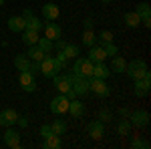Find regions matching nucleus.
Here are the masks:
<instances>
[{"label":"nucleus","instance_id":"f257e3e1","mask_svg":"<svg viewBox=\"0 0 151 149\" xmlns=\"http://www.w3.org/2000/svg\"><path fill=\"white\" fill-rule=\"evenodd\" d=\"M60 69H63V67L58 65V60L55 57H50V55H45V58L40 60V73H42V77H47V79H52L55 75H58Z\"/></svg>","mask_w":151,"mask_h":149},{"label":"nucleus","instance_id":"f03ea898","mask_svg":"<svg viewBox=\"0 0 151 149\" xmlns=\"http://www.w3.org/2000/svg\"><path fill=\"white\" fill-rule=\"evenodd\" d=\"M145 71H147V65H145V60H143V58H135V60L127 63V69H125V73H127L129 77L135 81V79H143Z\"/></svg>","mask_w":151,"mask_h":149},{"label":"nucleus","instance_id":"7ed1b4c3","mask_svg":"<svg viewBox=\"0 0 151 149\" xmlns=\"http://www.w3.org/2000/svg\"><path fill=\"white\" fill-rule=\"evenodd\" d=\"M73 75V85H70V89L75 91L77 97H85L87 93H89V77H81V75H75V73H70Z\"/></svg>","mask_w":151,"mask_h":149},{"label":"nucleus","instance_id":"20e7f679","mask_svg":"<svg viewBox=\"0 0 151 149\" xmlns=\"http://www.w3.org/2000/svg\"><path fill=\"white\" fill-rule=\"evenodd\" d=\"M69 99H67V95H63V93H58L57 97L50 101V111L55 115H65L69 113Z\"/></svg>","mask_w":151,"mask_h":149},{"label":"nucleus","instance_id":"39448f33","mask_svg":"<svg viewBox=\"0 0 151 149\" xmlns=\"http://www.w3.org/2000/svg\"><path fill=\"white\" fill-rule=\"evenodd\" d=\"M89 91H93L97 97H107L111 89L107 87L105 79H97V77H89Z\"/></svg>","mask_w":151,"mask_h":149},{"label":"nucleus","instance_id":"423d86ee","mask_svg":"<svg viewBox=\"0 0 151 149\" xmlns=\"http://www.w3.org/2000/svg\"><path fill=\"white\" fill-rule=\"evenodd\" d=\"M75 75H81V77H91L93 73V63L87 57H77L75 58Z\"/></svg>","mask_w":151,"mask_h":149},{"label":"nucleus","instance_id":"0eeeda50","mask_svg":"<svg viewBox=\"0 0 151 149\" xmlns=\"http://www.w3.org/2000/svg\"><path fill=\"white\" fill-rule=\"evenodd\" d=\"M18 81H20V87H22L26 93H35L36 91V81H35V75H32L30 71H20Z\"/></svg>","mask_w":151,"mask_h":149},{"label":"nucleus","instance_id":"6e6552de","mask_svg":"<svg viewBox=\"0 0 151 149\" xmlns=\"http://www.w3.org/2000/svg\"><path fill=\"white\" fill-rule=\"evenodd\" d=\"M52 81H55L57 93H63V95H65V93L70 89V85H73V75H55Z\"/></svg>","mask_w":151,"mask_h":149},{"label":"nucleus","instance_id":"1a4fd4ad","mask_svg":"<svg viewBox=\"0 0 151 149\" xmlns=\"http://www.w3.org/2000/svg\"><path fill=\"white\" fill-rule=\"evenodd\" d=\"M4 143L12 149H18L20 147V133L14 131L12 127H6V133H4Z\"/></svg>","mask_w":151,"mask_h":149},{"label":"nucleus","instance_id":"9d476101","mask_svg":"<svg viewBox=\"0 0 151 149\" xmlns=\"http://www.w3.org/2000/svg\"><path fill=\"white\" fill-rule=\"evenodd\" d=\"M129 117H131L129 123L135 125V127H147L149 125V113L147 111H133Z\"/></svg>","mask_w":151,"mask_h":149},{"label":"nucleus","instance_id":"9b49d317","mask_svg":"<svg viewBox=\"0 0 151 149\" xmlns=\"http://www.w3.org/2000/svg\"><path fill=\"white\" fill-rule=\"evenodd\" d=\"M16 119H18V113H16L14 109H4V111H0V125L2 127L16 125Z\"/></svg>","mask_w":151,"mask_h":149},{"label":"nucleus","instance_id":"f8f14e48","mask_svg":"<svg viewBox=\"0 0 151 149\" xmlns=\"http://www.w3.org/2000/svg\"><path fill=\"white\" fill-rule=\"evenodd\" d=\"M60 35H63V32H60V26H58L55 20H48V22L45 24V36H47L48 40L55 42V40L60 38Z\"/></svg>","mask_w":151,"mask_h":149},{"label":"nucleus","instance_id":"ddd939ff","mask_svg":"<svg viewBox=\"0 0 151 149\" xmlns=\"http://www.w3.org/2000/svg\"><path fill=\"white\" fill-rule=\"evenodd\" d=\"M87 131H89V135H91V139H101L105 135V125L103 121H93V123H89V127H87Z\"/></svg>","mask_w":151,"mask_h":149},{"label":"nucleus","instance_id":"4468645a","mask_svg":"<svg viewBox=\"0 0 151 149\" xmlns=\"http://www.w3.org/2000/svg\"><path fill=\"white\" fill-rule=\"evenodd\" d=\"M24 20H26V28H32V30H38L40 32V28H42V20L40 18H36L32 10H24Z\"/></svg>","mask_w":151,"mask_h":149},{"label":"nucleus","instance_id":"2eb2a0df","mask_svg":"<svg viewBox=\"0 0 151 149\" xmlns=\"http://www.w3.org/2000/svg\"><path fill=\"white\" fill-rule=\"evenodd\" d=\"M58 14H60V10H58V6L55 2H47L42 6V16L47 20H58Z\"/></svg>","mask_w":151,"mask_h":149},{"label":"nucleus","instance_id":"dca6fc26","mask_svg":"<svg viewBox=\"0 0 151 149\" xmlns=\"http://www.w3.org/2000/svg\"><path fill=\"white\" fill-rule=\"evenodd\" d=\"M89 60L91 63H105V58H107V53H105L103 46H91L89 48Z\"/></svg>","mask_w":151,"mask_h":149},{"label":"nucleus","instance_id":"f3484780","mask_svg":"<svg viewBox=\"0 0 151 149\" xmlns=\"http://www.w3.org/2000/svg\"><path fill=\"white\" fill-rule=\"evenodd\" d=\"M151 89V81L149 79H135V89L133 93L137 95V97H145Z\"/></svg>","mask_w":151,"mask_h":149},{"label":"nucleus","instance_id":"a211bd4d","mask_svg":"<svg viewBox=\"0 0 151 149\" xmlns=\"http://www.w3.org/2000/svg\"><path fill=\"white\" fill-rule=\"evenodd\" d=\"M8 28H10L12 32H22L24 28H26L24 16H10L8 18Z\"/></svg>","mask_w":151,"mask_h":149},{"label":"nucleus","instance_id":"6ab92c4d","mask_svg":"<svg viewBox=\"0 0 151 149\" xmlns=\"http://www.w3.org/2000/svg\"><path fill=\"white\" fill-rule=\"evenodd\" d=\"M38 38H40L38 30H32V28H24V30H22V42H24V45H28V46L36 45Z\"/></svg>","mask_w":151,"mask_h":149},{"label":"nucleus","instance_id":"aec40b11","mask_svg":"<svg viewBox=\"0 0 151 149\" xmlns=\"http://www.w3.org/2000/svg\"><path fill=\"white\" fill-rule=\"evenodd\" d=\"M69 113L75 117V119H79L83 113H85V105L75 97V99H70V103H69Z\"/></svg>","mask_w":151,"mask_h":149},{"label":"nucleus","instance_id":"412c9836","mask_svg":"<svg viewBox=\"0 0 151 149\" xmlns=\"http://www.w3.org/2000/svg\"><path fill=\"white\" fill-rule=\"evenodd\" d=\"M111 75V69L105 67V63H93V73L91 77H97V79H107Z\"/></svg>","mask_w":151,"mask_h":149},{"label":"nucleus","instance_id":"4be33fe9","mask_svg":"<svg viewBox=\"0 0 151 149\" xmlns=\"http://www.w3.org/2000/svg\"><path fill=\"white\" fill-rule=\"evenodd\" d=\"M60 145H63V141H60V135H57V133L42 139V147L45 149H58Z\"/></svg>","mask_w":151,"mask_h":149},{"label":"nucleus","instance_id":"5701e85b","mask_svg":"<svg viewBox=\"0 0 151 149\" xmlns=\"http://www.w3.org/2000/svg\"><path fill=\"white\" fill-rule=\"evenodd\" d=\"M123 22L127 24L129 28H137L141 24V16L137 14V12L133 10V12H125V16H123Z\"/></svg>","mask_w":151,"mask_h":149},{"label":"nucleus","instance_id":"b1692460","mask_svg":"<svg viewBox=\"0 0 151 149\" xmlns=\"http://www.w3.org/2000/svg\"><path fill=\"white\" fill-rule=\"evenodd\" d=\"M45 55H47V53H45L38 45H30V46H28V50H26V57L30 58V60H42Z\"/></svg>","mask_w":151,"mask_h":149},{"label":"nucleus","instance_id":"393cba45","mask_svg":"<svg viewBox=\"0 0 151 149\" xmlns=\"http://www.w3.org/2000/svg\"><path fill=\"white\" fill-rule=\"evenodd\" d=\"M30 63H32V60L26 57V53L14 57V67H16L18 71H30Z\"/></svg>","mask_w":151,"mask_h":149},{"label":"nucleus","instance_id":"a878e982","mask_svg":"<svg viewBox=\"0 0 151 149\" xmlns=\"http://www.w3.org/2000/svg\"><path fill=\"white\" fill-rule=\"evenodd\" d=\"M125 69H127V60L123 57H119V55H115L113 60H111V73H125Z\"/></svg>","mask_w":151,"mask_h":149},{"label":"nucleus","instance_id":"bb28decb","mask_svg":"<svg viewBox=\"0 0 151 149\" xmlns=\"http://www.w3.org/2000/svg\"><path fill=\"white\" fill-rule=\"evenodd\" d=\"M95 42H97V36H95L93 28H85V32H83V45L85 46H95Z\"/></svg>","mask_w":151,"mask_h":149},{"label":"nucleus","instance_id":"cd10ccee","mask_svg":"<svg viewBox=\"0 0 151 149\" xmlns=\"http://www.w3.org/2000/svg\"><path fill=\"white\" fill-rule=\"evenodd\" d=\"M50 129H52V133H57V135H65V133H67V123H65L63 119H57V121L50 123Z\"/></svg>","mask_w":151,"mask_h":149},{"label":"nucleus","instance_id":"c85d7f7f","mask_svg":"<svg viewBox=\"0 0 151 149\" xmlns=\"http://www.w3.org/2000/svg\"><path fill=\"white\" fill-rule=\"evenodd\" d=\"M135 12L141 16V20H143V18H151V8H149V4H147V2H141V4H137Z\"/></svg>","mask_w":151,"mask_h":149},{"label":"nucleus","instance_id":"c756f323","mask_svg":"<svg viewBox=\"0 0 151 149\" xmlns=\"http://www.w3.org/2000/svg\"><path fill=\"white\" fill-rule=\"evenodd\" d=\"M36 45L40 46L47 55H50V53H52V48H55V42H52V40H48L47 36H45V38H38V42H36Z\"/></svg>","mask_w":151,"mask_h":149},{"label":"nucleus","instance_id":"7c9ffc66","mask_svg":"<svg viewBox=\"0 0 151 149\" xmlns=\"http://www.w3.org/2000/svg\"><path fill=\"white\" fill-rule=\"evenodd\" d=\"M63 53H65V57H67V58H77V57H79V46L65 45V46H63Z\"/></svg>","mask_w":151,"mask_h":149},{"label":"nucleus","instance_id":"2f4dec72","mask_svg":"<svg viewBox=\"0 0 151 149\" xmlns=\"http://www.w3.org/2000/svg\"><path fill=\"white\" fill-rule=\"evenodd\" d=\"M129 131H131V123L123 119V121L117 125V133H119V135H129Z\"/></svg>","mask_w":151,"mask_h":149},{"label":"nucleus","instance_id":"473e14b6","mask_svg":"<svg viewBox=\"0 0 151 149\" xmlns=\"http://www.w3.org/2000/svg\"><path fill=\"white\" fill-rule=\"evenodd\" d=\"M103 48H105V53H107V57H115L117 55V46L113 42H105Z\"/></svg>","mask_w":151,"mask_h":149},{"label":"nucleus","instance_id":"72a5a7b5","mask_svg":"<svg viewBox=\"0 0 151 149\" xmlns=\"http://www.w3.org/2000/svg\"><path fill=\"white\" fill-rule=\"evenodd\" d=\"M99 40H101V42H113V32H111V30H103V32H101V35H99Z\"/></svg>","mask_w":151,"mask_h":149},{"label":"nucleus","instance_id":"f704fd0d","mask_svg":"<svg viewBox=\"0 0 151 149\" xmlns=\"http://www.w3.org/2000/svg\"><path fill=\"white\" fill-rule=\"evenodd\" d=\"M40 135H42V139H45V137H48V135H52L50 123H42V127H40Z\"/></svg>","mask_w":151,"mask_h":149},{"label":"nucleus","instance_id":"c9c22d12","mask_svg":"<svg viewBox=\"0 0 151 149\" xmlns=\"http://www.w3.org/2000/svg\"><path fill=\"white\" fill-rule=\"evenodd\" d=\"M131 147L133 149H139V147H149V143H147V141H141V139H133V141H131Z\"/></svg>","mask_w":151,"mask_h":149},{"label":"nucleus","instance_id":"e433bc0d","mask_svg":"<svg viewBox=\"0 0 151 149\" xmlns=\"http://www.w3.org/2000/svg\"><path fill=\"white\" fill-rule=\"evenodd\" d=\"M30 73H32V75H38V73H40V60L30 63Z\"/></svg>","mask_w":151,"mask_h":149},{"label":"nucleus","instance_id":"4c0bfd02","mask_svg":"<svg viewBox=\"0 0 151 149\" xmlns=\"http://www.w3.org/2000/svg\"><path fill=\"white\" fill-rule=\"evenodd\" d=\"M58 60V65H60V67H65V65H67V60H69V58L65 57V53H63V50H58V57H55Z\"/></svg>","mask_w":151,"mask_h":149},{"label":"nucleus","instance_id":"58836bf2","mask_svg":"<svg viewBox=\"0 0 151 149\" xmlns=\"http://www.w3.org/2000/svg\"><path fill=\"white\" fill-rule=\"evenodd\" d=\"M99 121H111V111H101L99 113Z\"/></svg>","mask_w":151,"mask_h":149},{"label":"nucleus","instance_id":"ea45409f","mask_svg":"<svg viewBox=\"0 0 151 149\" xmlns=\"http://www.w3.org/2000/svg\"><path fill=\"white\" fill-rule=\"evenodd\" d=\"M16 123H18L20 127H26V125H28V117H20V115H18V119H16Z\"/></svg>","mask_w":151,"mask_h":149},{"label":"nucleus","instance_id":"a19ab883","mask_svg":"<svg viewBox=\"0 0 151 149\" xmlns=\"http://www.w3.org/2000/svg\"><path fill=\"white\" fill-rule=\"evenodd\" d=\"M85 28H93V18H87L85 20Z\"/></svg>","mask_w":151,"mask_h":149},{"label":"nucleus","instance_id":"79ce46f5","mask_svg":"<svg viewBox=\"0 0 151 149\" xmlns=\"http://www.w3.org/2000/svg\"><path fill=\"white\" fill-rule=\"evenodd\" d=\"M121 115H123V117H129V115H131V111H129V109H125V107H123V109H121Z\"/></svg>","mask_w":151,"mask_h":149},{"label":"nucleus","instance_id":"37998d69","mask_svg":"<svg viewBox=\"0 0 151 149\" xmlns=\"http://www.w3.org/2000/svg\"><path fill=\"white\" fill-rule=\"evenodd\" d=\"M2 4H4V0H0V6H2Z\"/></svg>","mask_w":151,"mask_h":149},{"label":"nucleus","instance_id":"c03bdc74","mask_svg":"<svg viewBox=\"0 0 151 149\" xmlns=\"http://www.w3.org/2000/svg\"><path fill=\"white\" fill-rule=\"evenodd\" d=\"M101 2H111V0H101Z\"/></svg>","mask_w":151,"mask_h":149}]
</instances>
